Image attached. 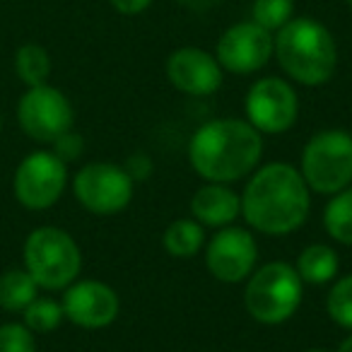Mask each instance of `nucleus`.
<instances>
[{
    "label": "nucleus",
    "mask_w": 352,
    "mask_h": 352,
    "mask_svg": "<svg viewBox=\"0 0 352 352\" xmlns=\"http://www.w3.org/2000/svg\"><path fill=\"white\" fill-rule=\"evenodd\" d=\"M111 6L121 15H140L142 10L152 6V0H111Z\"/></svg>",
    "instance_id": "27"
},
{
    "label": "nucleus",
    "mask_w": 352,
    "mask_h": 352,
    "mask_svg": "<svg viewBox=\"0 0 352 352\" xmlns=\"http://www.w3.org/2000/svg\"><path fill=\"white\" fill-rule=\"evenodd\" d=\"M311 188L302 171L287 162H270L254 171L241 193V217L261 234L283 236L307 222Z\"/></svg>",
    "instance_id": "1"
},
{
    "label": "nucleus",
    "mask_w": 352,
    "mask_h": 352,
    "mask_svg": "<svg viewBox=\"0 0 352 352\" xmlns=\"http://www.w3.org/2000/svg\"><path fill=\"white\" fill-rule=\"evenodd\" d=\"M345 3H347V6H350V8H352V0H345Z\"/></svg>",
    "instance_id": "30"
},
{
    "label": "nucleus",
    "mask_w": 352,
    "mask_h": 352,
    "mask_svg": "<svg viewBox=\"0 0 352 352\" xmlns=\"http://www.w3.org/2000/svg\"><path fill=\"white\" fill-rule=\"evenodd\" d=\"M263 135L241 118H215L193 133L188 162L201 179L212 184H234L258 169Z\"/></svg>",
    "instance_id": "2"
},
{
    "label": "nucleus",
    "mask_w": 352,
    "mask_h": 352,
    "mask_svg": "<svg viewBox=\"0 0 352 352\" xmlns=\"http://www.w3.org/2000/svg\"><path fill=\"white\" fill-rule=\"evenodd\" d=\"M273 56L299 85L318 87L336 75L338 46L333 34L311 17H292L273 36Z\"/></svg>",
    "instance_id": "3"
},
{
    "label": "nucleus",
    "mask_w": 352,
    "mask_h": 352,
    "mask_svg": "<svg viewBox=\"0 0 352 352\" xmlns=\"http://www.w3.org/2000/svg\"><path fill=\"white\" fill-rule=\"evenodd\" d=\"M25 270L39 289H65L80 278L82 251L78 241L60 227H36L25 241Z\"/></svg>",
    "instance_id": "4"
},
{
    "label": "nucleus",
    "mask_w": 352,
    "mask_h": 352,
    "mask_svg": "<svg viewBox=\"0 0 352 352\" xmlns=\"http://www.w3.org/2000/svg\"><path fill=\"white\" fill-rule=\"evenodd\" d=\"M191 215L203 227H222L234 225L241 215V196L230 188V184H212L208 182L191 198Z\"/></svg>",
    "instance_id": "15"
},
{
    "label": "nucleus",
    "mask_w": 352,
    "mask_h": 352,
    "mask_svg": "<svg viewBox=\"0 0 352 352\" xmlns=\"http://www.w3.org/2000/svg\"><path fill=\"white\" fill-rule=\"evenodd\" d=\"M215 58L227 73H256L273 58V32L263 30L254 20L232 25L217 41Z\"/></svg>",
    "instance_id": "12"
},
{
    "label": "nucleus",
    "mask_w": 352,
    "mask_h": 352,
    "mask_svg": "<svg viewBox=\"0 0 352 352\" xmlns=\"http://www.w3.org/2000/svg\"><path fill=\"white\" fill-rule=\"evenodd\" d=\"M51 145H54V152L65 162V164L80 160V155H82V150H85L82 135H80V133H73V128H70L68 133H63L60 138H56Z\"/></svg>",
    "instance_id": "25"
},
{
    "label": "nucleus",
    "mask_w": 352,
    "mask_h": 352,
    "mask_svg": "<svg viewBox=\"0 0 352 352\" xmlns=\"http://www.w3.org/2000/svg\"><path fill=\"white\" fill-rule=\"evenodd\" d=\"M256 263H258V244H256L254 234L244 227H222L208 241L206 265L212 278L220 283H244L256 270Z\"/></svg>",
    "instance_id": "11"
},
{
    "label": "nucleus",
    "mask_w": 352,
    "mask_h": 352,
    "mask_svg": "<svg viewBox=\"0 0 352 352\" xmlns=\"http://www.w3.org/2000/svg\"><path fill=\"white\" fill-rule=\"evenodd\" d=\"M166 78L179 92L208 97L222 87V65L208 51L184 46L166 58Z\"/></svg>",
    "instance_id": "14"
},
{
    "label": "nucleus",
    "mask_w": 352,
    "mask_h": 352,
    "mask_svg": "<svg viewBox=\"0 0 352 352\" xmlns=\"http://www.w3.org/2000/svg\"><path fill=\"white\" fill-rule=\"evenodd\" d=\"M135 182L113 162H89L73 179V193L85 210L94 215H116L133 201Z\"/></svg>",
    "instance_id": "8"
},
{
    "label": "nucleus",
    "mask_w": 352,
    "mask_h": 352,
    "mask_svg": "<svg viewBox=\"0 0 352 352\" xmlns=\"http://www.w3.org/2000/svg\"><path fill=\"white\" fill-rule=\"evenodd\" d=\"M22 318H25V326L30 328L34 336L36 333H51L63 323V318H65L63 304L51 297H36L34 302L22 311Z\"/></svg>",
    "instance_id": "21"
},
{
    "label": "nucleus",
    "mask_w": 352,
    "mask_h": 352,
    "mask_svg": "<svg viewBox=\"0 0 352 352\" xmlns=\"http://www.w3.org/2000/svg\"><path fill=\"white\" fill-rule=\"evenodd\" d=\"M251 17L268 32H278L294 17V0H254Z\"/></svg>",
    "instance_id": "23"
},
{
    "label": "nucleus",
    "mask_w": 352,
    "mask_h": 352,
    "mask_svg": "<svg viewBox=\"0 0 352 352\" xmlns=\"http://www.w3.org/2000/svg\"><path fill=\"white\" fill-rule=\"evenodd\" d=\"M307 352H328V350H321V347H314V350H307Z\"/></svg>",
    "instance_id": "29"
},
{
    "label": "nucleus",
    "mask_w": 352,
    "mask_h": 352,
    "mask_svg": "<svg viewBox=\"0 0 352 352\" xmlns=\"http://www.w3.org/2000/svg\"><path fill=\"white\" fill-rule=\"evenodd\" d=\"M17 121L32 140L54 142L73 128L75 111L70 99L58 87H51L46 82L27 87L17 104Z\"/></svg>",
    "instance_id": "9"
},
{
    "label": "nucleus",
    "mask_w": 352,
    "mask_h": 352,
    "mask_svg": "<svg viewBox=\"0 0 352 352\" xmlns=\"http://www.w3.org/2000/svg\"><path fill=\"white\" fill-rule=\"evenodd\" d=\"M326 311L333 323L345 331H352V273L336 280L326 297Z\"/></svg>",
    "instance_id": "22"
},
{
    "label": "nucleus",
    "mask_w": 352,
    "mask_h": 352,
    "mask_svg": "<svg viewBox=\"0 0 352 352\" xmlns=\"http://www.w3.org/2000/svg\"><path fill=\"white\" fill-rule=\"evenodd\" d=\"M338 352H352V336H347L345 340L338 345Z\"/></svg>",
    "instance_id": "28"
},
{
    "label": "nucleus",
    "mask_w": 352,
    "mask_h": 352,
    "mask_svg": "<svg viewBox=\"0 0 352 352\" xmlns=\"http://www.w3.org/2000/svg\"><path fill=\"white\" fill-rule=\"evenodd\" d=\"M162 244H164L166 254L174 256V258H191L206 244V230H203L201 222H196L191 217H182V220H174L164 230L162 236Z\"/></svg>",
    "instance_id": "18"
},
{
    "label": "nucleus",
    "mask_w": 352,
    "mask_h": 352,
    "mask_svg": "<svg viewBox=\"0 0 352 352\" xmlns=\"http://www.w3.org/2000/svg\"><path fill=\"white\" fill-rule=\"evenodd\" d=\"M0 352H36V338L25 323L0 326Z\"/></svg>",
    "instance_id": "24"
},
{
    "label": "nucleus",
    "mask_w": 352,
    "mask_h": 352,
    "mask_svg": "<svg viewBox=\"0 0 352 352\" xmlns=\"http://www.w3.org/2000/svg\"><path fill=\"white\" fill-rule=\"evenodd\" d=\"M39 297V285L25 268H12L0 275V309L22 314Z\"/></svg>",
    "instance_id": "17"
},
{
    "label": "nucleus",
    "mask_w": 352,
    "mask_h": 352,
    "mask_svg": "<svg viewBox=\"0 0 352 352\" xmlns=\"http://www.w3.org/2000/svg\"><path fill=\"white\" fill-rule=\"evenodd\" d=\"M323 227L338 244L352 246V186L331 196L323 210Z\"/></svg>",
    "instance_id": "19"
},
{
    "label": "nucleus",
    "mask_w": 352,
    "mask_h": 352,
    "mask_svg": "<svg viewBox=\"0 0 352 352\" xmlns=\"http://www.w3.org/2000/svg\"><path fill=\"white\" fill-rule=\"evenodd\" d=\"M338 254L328 244H309L297 258V273L302 283L328 285L338 275Z\"/></svg>",
    "instance_id": "16"
},
{
    "label": "nucleus",
    "mask_w": 352,
    "mask_h": 352,
    "mask_svg": "<svg viewBox=\"0 0 352 352\" xmlns=\"http://www.w3.org/2000/svg\"><path fill=\"white\" fill-rule=\"evenodd\" d=\"M123 169L128 171V176H131L133 182H145L152 174V160L147 155H142V152H135V155L128 157Z\"/></svg>",
    "instance_id": "26"
},
{
    "label": "nucleus",
    "mask_w": 352,
    "mask_h": 352,
    "mask_svg": "<svg viewBox=\"0 0 352 352\" xmlns=\"http://www.w3.org/2000/svg\"><path fill=\"white\" fill-rule=\"evenodd\" d=\"M304 297V283L297 268L283 261L261 265L249 275L244 304L251 318L265 326H278L297 314Z\"/></svg>",
    "instance_id": "5"
},
{
    "label": "nucleus",
    "mask_w": 352,
    "mask_h": 352,
    "mask_svg": "<svg viewBox=\"0 0 352 352\" xmlns=\"http://www.w3.org/2000/svg\"><path fill=\"white\" fill-rule=\"evenodd\" d=\"M68 186V164L54 150L30 152L17 164L12 193L27 210H49L60 201Z\"/></svg>",
    "instance_id": "7"
},
{
    "label": "nucleus",
    "mask_w": 352,
    "mask_h": 352,
    "mask_svg": "<svg viewBox=\"0 0 352 352\" xmlns=\"http://www.w3.org/2000/svg\"><path fill=\"white\" fill-rule=\"evenodd\" d=\"M304 182L321 196H336L352 186V135L345 131H321L309 138L302 152Z\"/></svg>",
    "instance_id": "6"
},
{
    "label": "nucleus",
    "mask_w": 352,
    "mask_h": 352,
    "mask_svg": "<svg viewBox=\"0 0 352 352\" xmlns=\"http://www.w3.org/2000/svg\"><path fill=\"white\" fill-rule=\"evenodd\" d=\"M60 304H63L65 318L87 331L111 326L121 311L118 294L102 280H75L65 287Z\"/></svg>",
    "instance_id": "13"
},
{
    "label": "nucleus",
    "mask_w": 352,
    "mask_h": 352,
    "mask_svg": "<svg viewBox=\"0 0 352 352\" xmlns=\"http://www.w3.org/2000/svg\"><path fill=\"white\" fill-rule=\"evenodd\" d=\"M15 73L27 87L46 85L51 78V56L39 44H22L15 54Z\"/></svg>",
    "instance_id": "20"
},
{
    "label": "nucleus",
    "mask_w": 352,
    "mask_h": 352,
    "mask_svg": "<svg viewBox=\"0 0 352 352\" xmlns=\"http://www.w3.org/2000/svg\"><path fill=\"white\" fill-rule=\"evenodd\" d=\"M299 97L283 78H261L246 94V121L263 135H280L297 123Z\"/></svg>",
    "instance_id": "10"
},
{
    "label": "nucleus",
    "mask_w": 352,
    "mask_h": 352,
    "mask_svg": "<svg viewBox=\"0 0 352 352\" xmlns=\"http://www.w3.org/2000/svg\"><path fill=\"white\" fill-rule=\"evenodd\" d=\"M0 128H3V118H0Z\"/></svg>",
    "instance_id": "31"
}]
</instances>
